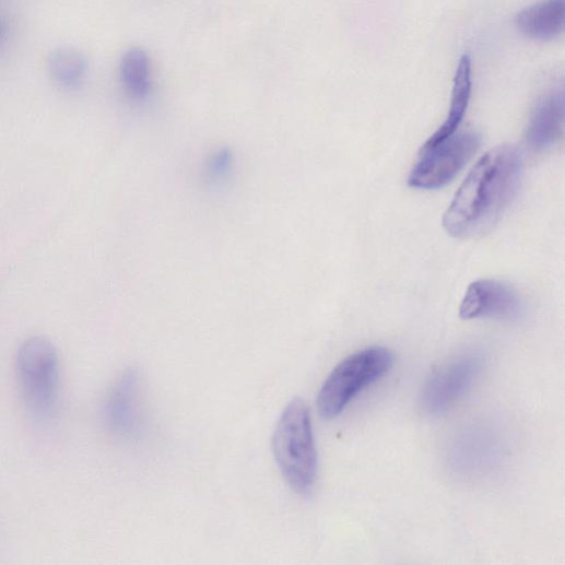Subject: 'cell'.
<instances>
[{
  "label": "cell",
  "mask_w": 565,
  "mask_h": 565,
  "mask_svg": "<svg viewBox=\"0 0 565 565\" xmlns=\"http://www.w3.org/2000/svg\"><path fill=\"white\" fill-rule=\"evenodd\" d=\"M521 176L522 158L516 148L502 145L486 153L444 213V229L460 239L489 233L515 199Z\"/></svg>",
  "instance_id": "6da1fadb"
},
{
  "label": "cell",
  "mask_w": 565,
  "mask_h": 565,
  "mask_svg": "<svg viewBox=\"0 0 565 565\" xmlns=\"http://www.w3.org/2000/svg\"><path fill=\"white\" fill-rule=\"evenodd\" d=\"M273 454L289 485L307 494L315 485L318 470L310 411L294 399L283 411L272 439Z\"/></svg>",
  "instance_id": "7a4b0ae2"
},
{
  "label": "cell",
  "mask_w": 565,
  "mask_h": 565,
  "mask_svg": "<svg viewBox=\"0 0 565 565\" xmlns=\"http://www.w3.org/2000/svg\"><path fill=\"white\" fill-rule=\"evenodd\" d=\"M392 365V354L382 348L367 349L348 357L331 372L318 393L321 417H337L363 390L385 377Z\"/></svg>",
  "instance_id": "3957f363"
},
{
  "label": "cell",
  "mask_w": 565,
  "mask_h": 565,
  "mask_svg": "<svg viewBox=\"0 0 565 565\" xmlns=\"http://www.w3.org/2000/svg\"><path fill=\"white\" fill-rule=\"evenodd\" d=\"M59 356L47 338L34 336L21 345L16 372L28 408L37 415L52 412L59 393Z\"/></svg>",
  "instance_id": "277c9868"
},
{
  "label": "cell",
  "mask_w": 565,
  "mask_h": 565,
  "mask_svg": "<svg viewBox=\"0 0 565 565\" xmlns=\"http://www.w3.org/2000/svg\"><path fill=\"white\" fill-rule=\"evenodd\" d=\"M480 143L481 139L475 132H462L434 145H423L419 161L410 173L409 186L422 190L446 186L466 167Z\"/></svg>",
  "instance_id": "5b68a950"
},
{
  "label": "cell",
  "mask_w": 565,
  "mask_h": 565,
  "mask_svg": "<svg viewBox=\"0 0 565 565\" xmlns=\"http://www.w3.org/2000/svg\"><path fill=\"white\" fill-rule=\"evenodd\" d=\"M482 364L479 355L464 354L436 368L422 390L423 412L438 416L456 404L476 381Z\"/></svg>",
  "instance_id": "8992f818"
},
{
  "label": "cell",
  "mask_w": 565,
  "mask_h": 565,
  "mask_svg": "<svg viewBox=\"0 0 565 565\" xmlns=\"http://www.w3.org/2000/svg\"><path fill=\"white\" fill-rule=\"evenodd\" d=\"M523 314V303L515 289L497 280L472 283L462 301L460 316L466 320L492 318L514 321Z\"/></svg>",
  "instance_id": "52a82bcc"
},
{
  "label": "cell",
  "mask_w": 565,
  "mask_h": 565,
  "mask_svg": "<svg viewBox=\"0 0 565 565\" xmlns=\"http://www.w3.org/2000/svg\"><path fill=\"white\" fill-rule=\"evenodd\" d=\"M563 94L552 92L535 106L527 131L528 144L535 151H545L563 137Z\"/></svg>",
  "instance_id": "ba28073f"
},
{
  "label": "cell",
  "mask_w": 565,
  "mask_h": 565,
  "mask_svg": "<svg viewBox=\"0 0 565 565\" xmlns=\"http://www.w3.org/2000/svg\"><path fill=\"white\" fill-rule=\"evenodd\" d=\"M472 94V63L466 55L461 58L455 78L454 94H451L450 107L445 122L425 142V146L439 143L457 133L462 123L470 104Z\"/></svg>",
  "instance_id": "9c48e42d"
},
{
  "label": "cell",
  "mask_w": 565,
  "mask_h": 565,
  "mask_svg": "<svg viewBox=\"0 0 565 565\" xmlns=\"http://www.w3.org/2000/svg\"><path fill=\"white\" fill-rule=\"evenodd\" d=\"M564 0H543L522 11L516 21L520 33L535 40H549L563 31Z\"/></svg>",
  "instance_id": "30bf717a"
},
{
  "label": "cell",
  "mask_w": 565,
  "mask_h": 565,
  "mask_svg": "<svg viewBox=\"0 0 565 565\" xmlns=\"http://www.w3.org/2000/svg\"><path fill=\"white\" fill-rule=\"evenodd\" d=\"M151 60L141 48L128 50L121 61V78L127 91L136 98L145 97L152 85Z\"/></svg>",
  "instance_id": "8fae6325"
},
{
  "label": "cell",
  "mask_w": 565,
  "mask_h": 565,
  "mask_svg": "<svg viewBox=\"0 0 565 565\" xmlns=\"http://www.w3.org/2000/svg\"><path fill=\"white\" fill-rule=\"evenodd\" d=\"M52 79L62 87L74 89L81 84L87 71L84 56L72 48H59L48 59Z\"/></svg>",
  "instance_id": "7c38bea8"
},
{
  "label": "cell",
  "mask_w": 565,
  "mask_h": 565,
  "mask_svg": "<svg viewBox=\"0 0 565 565\" xmlns=\"http://www.w3.org/2000/svg\"><path fill=\"white\" fill-rule=\"evenodd\" d=\"M134 380L132 374L123 376L107 401L106 417L116 429L128 431L133 425Z\"/></svg>",
  "instance_id": "4fadbf2b"
},
{
  "label": "cell",
  "mask_w": 565,
  "mask_h": 565,
  "mask_svg": "<svg viewBox=\"0 0 565 565\" xmlns=\"http://www.w3.org/2000/svg\"><path fill=\"white\" fill-rule=\"evenodd\" d=\"M228 166H231V156L223 153L212 160L210 168L212 174H223L227 172Z\"/></svg>",
  "instance_id": "5bb4252c"
},
{
  "label": "cell",
  "mask_w": 565,
  "mask_h": 565,
  "mask_svg": "<svg viewBox=\"0 0 565 565\" xmlns=\"http://www.w3.org/2000/svg\"><path fill=\"white\" fill-rule=\"evenodd\" d=\"M7 35H8V26L2 20H0V43H3Z\"/></svg>",
  "instance_id": "9a60e30c"
}]
</instances>
